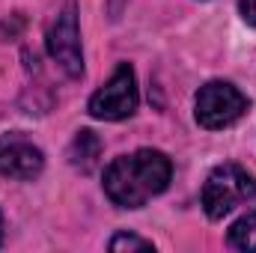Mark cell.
<instances>
[{"instance_id":"obj_5","label":"cell","mask_w":256,"mask_h":253,"mask_svg":"<svg viewBox=\"0 0 256 253\" xmlns=\"http://www.w3.org/2000/svg\"><path fill=\"white\" fill-rule=\"evenodd\" d=\"M140 104V92H137V78L134 68L128 63H120L116 72L110 74V80L92 92L90 98V116L96 120H108V122H120L134 116Z\"/></svg>"},{"instance_id":"obj_10","label":"cell","mask_w":256,"mask_h":253,"mask_svg":"<svg viewBox=\"0 0 256 253\" xmlns=\"http://www.w3.org/2000/svg\"><path fill=\"white\" fill-rule=\"evenodd\" d=\"M238 12L250 27H256V0H238Z\"/></svg>"},{"instance_id":"obj_6","label":"cell","mask_w":256,"mask_h":253,"mask_svg":"<svg viewBox=\"0 0 256 253\" xmlns=\"http://www.w3.org/2000/svg\"><path fill=\"white\" fill-rule=\"evenodd\" d=\"M42 167H45V155L33 140H27L18 131L0 134V176L30 182L42 173Z\"/></svg>"},{"instance_id":"obj_9","label":"cell","mask_w":256,"mask_h":253,"mask_svg":"<svg viewBox=\"0 0 256 253\" xmlns=\"http://www.w3.org/2000/svg\"><path fill=\"white\" fill-rule=\"evenodd\" d=\"M110 250H155V244L146 242V238H137V236L120 232V236L110 238Z\"/></svg>"},{"instance_id":"obj_3","label":"cell","mask_w":256,"mask_h":253,"mask_svg":"<svg viewBox=\"0 0 256 253\" xmlns=\"http://www.w3.org/2000/svg\"><path fill=\"white\" fill-rule=\"evenodd\" d=\"M256 196V179L238 164H220L202 185V208L212 220H224L236 206Z\"/></svg>"},{"instance_id":"obj_7","label":"cell","mask_w":256,"mask_h":253,"mask_svg":"<svg viewBox=\"0 0 256 253\" xmlns=\"http://www.w3.org/2000/svg\"><path fill=\"white\" fill-rule=\"evenodd\" d=\"M102 149H104V146H102L98 134L90 131V128H84V131L74 134V140H72V146H68V161H72L74 170L92 173V170L102 164Z\"/></svg>"},{"instance_id":"obj_2","label":"cell","mask_w":256,"mask_h":253,"mask_svg":"<svg viewBox=\"0 0 256 253\" xmlns=\"http://www.w3.org/2000/svg\"><path fill=\"white\" fill-rule=\"evenodd\" d=\"M45 45L51 60L63 68L68 78L84 74V48H80V27H78V3L60 0L51 9L45 27Z\"/></svg>"},{"instance_id":"obj_1","label":"cell","mask_w":256,"mask_h":253,"mask_svg":"<svg viewBox=\"0 0 256 253\" xmlns=\"http://www.w3.org/2000/svg\"><path fill=\"white\" fill-rule=\"evenodd\" d=\"M173 179V164L158 149H137L120 155L104 170V194L120 208H140L152 196L164 194Z\"/></svg>"},{"instance_id":"obj_8","label":"cell","mask_w":256,"mask_h":253,"mask_svg":"<svg viewBox=\"0 0 256 253\" xmlns=\"http://www.w3.org/2000/svg\"><path fill=\"white\" fill-rule=\"evenodd\" d=\"M230 244L236 250H244V253H254L256 250V208L248 212L244 218H238L232 226H230Z\"/></svg>"},{"instance_id":"obj_4","label":"cell","mask_w":256,"mask_h":253,"mask_svg":"<svg viewBox=\"0 0 256 253\" xmlns=\"http://www.w3.org/2000/svg\"><path fill=\"white\" fill-rule=\"evenodd\" d=\"M244 114H248V96L230 80H208L206 86H200L194 102V116L202 128L208 131L230 128Z\"/></svg>"},{"instance_id":"obj_11","label":"cell","mask_w":256,"mask_h":253,"mask_svg":"<svg viewBox=\"0 0 256 253\" xmlns=\"http://www.w3.org/2000/svg\"><path fill=\"white\" fill-rule=\"evenodd\" d=\"M126 3H128V0H108V9H110V15L116 18V15H120V9H122Z\"/></svg>"},{"instance_id":"obj_12","label":"cell","mask_w":256,"mask_h":253,"mask_svg":"<svg viewBox=\"0 0 256 253\" xmlns=\"http://www.w3.org/2000/svg\"><path fill=\"white\" fill-rule=\"evenodd\" d=\"M0 244H3V214H0Z\"/></svg>"}]
</instances>
